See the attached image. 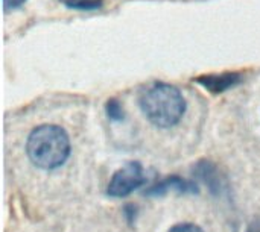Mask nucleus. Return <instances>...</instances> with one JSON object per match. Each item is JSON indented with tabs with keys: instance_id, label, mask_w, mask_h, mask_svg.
I'll return each instance as SVG.
<instances>
[{
	"instance_id": "7",
	"label": "nucleus",
	"mask_w": 260,
	"mask_h": 232,
	"mask_svg": "<svg viewBox=\"0 0 260 232\" xmlns=\"http://www.w3.org/2000/svg\"><path fill=\"white\" fill-rule=\"evenodd\" d=\"M67 8L70 9H79V11H96L101 9L104 5V0H61Z\"/></svg>"
},
{
	"instance_id": "5",
	"label": "nucleus",
	"mask_w": 260,
	"mask_h": 232,
	"mask_svg": "<svg viewBox=\"0 0 260 232\" xmlns=\"http://www.w3.org/2000/svg\"><path fill=\"white\" fill-rule=\"evenodd\" d=\"M168 193H177V195H195L198 193V184L190 179H183L180 176H168L154 184L151 188L146 190V196L158 198L165 196Z\"/></svg>"
},
{
	"instance_id": "6",
	"label": "nucleus",
	"mask_w": 260,
	"mask_h": 232,
	"mask_svg": "<svg viewBox=\"0 0 260 232\" xmlns=\"http://www.w3.org/2000/svg\"><path fill=\"white\" fill-rule=\"evenodd\" d=\"M193 176L195 179L203 181L213 195H219V191L222 190V179L219 176V172L216 166L207 160H201L200 163H197L193 169Z\"/></svg>"
},
{
	"instance_id": "3",
	"label": "nucleus",
	"mask_w": 260,
	"mask_h": 232,
	"mask_svg": "<svg viewBox=\"0 0 260 232\" xmlns=\"http://www.w3.org/2000/svg\"><path fill=\"white\" fill-rule=\"evenodd\" d=\"M145 182L146 176L143 173L142 164L137 161H129L114 172L108 182L107 195L111 198H126L133 191L139 190Z\"/></svg>"
},
{
	"instance_id": "11",
	"label": "nucleus",
	"mask_w": 260,
	"mask_h": 232,
	"mask_svg": "<svg viewBox=\"0 0 260 232\" xmlns=\"http://www.w3.org/2000/svg\"><path fill=\"white\" fill-rule=\"evenodd\" d=\"M250 232H260V226H257V228H250Z\"/></svg>"
},
{
	"instance_id": "2",
	"label": "nucleus",
	"mask_w": 260,
	"mask_h": 232,
	"mask_svg": "<svg viewBox=\"0 0 260 232\" xmlns=\"http://www.w3.org/2000/svg\"><path fill=\"white\" fill-rule=\"evenodd\" d=\"M70 138L56 125H40L32 129L26 141L29 161L43 170H55L66 164L70 157Z\"/></svg>"
},
{
	"instance_id": "4",
	"label": "nucleus",
	"mask_w": 260,
	"mask_h": 232,
	"mask_svg": "<svg viewBox=\"0 0 260 232\" xmlns=\"http://www.w3.org/2000/svg\"><path fill=\"white\" fill-rule=\"evenodd\" d=\"M198 85L204 90L210 91L212 94H222L230 88H235L242 82V74L238 71H224V73H212L203 74L193 79Z\"/></svg>"
},
{
	"instance_id": "10",
	"label": "nucleus",
	"mask_w": 260,
	"mask_h": 232,
	"mask_svg": "<svg viewBox=\"0 0 260 232\" xmlns=\"http://www.w3.org/2000/svg\"><path fill=\"white\" fill-rule=\"evenodd\" d=\"M24 2L26 0H3V9H5V12H9L12 9L20 8Z\"/></svg>"
},
{
	"instance_id": "8",
	"label": "nucleus",
	"mask_w": 260,
	"mask_h": 232,
	"mask_svg": "<svg viewBox=\"0 0 260 232\" xmlns=\"http://www.w3.org/2000/svg\"><path fill=\"white\" fill-rule=\"evenodd\" d=\"M105 112H107V117H108L111 122H122L123 117H125L122 103H120L117 99H114V97L110 99V100L105 103Z\"/></svg>"
},
{
	"instance_id": "9",
	"label": "nucleus",
	"mask_w": 260,
	"mask_h": 232,
	"mask_svg": "<svg viewBox=\"0 0 260 232\" xmlns=\"http://www.w3.org/2000/svg\"><path fill=\"white\" fill-rule=\"evenodd\" d=\"M168 232H204L198 225L193 223H178L175 226H172Z\"/></svg>"
},
{
	"instance_id": "1",
	"label": "nucleus",
	"mask_w": 260,
	"mask_h": 232,
	"mask_svg": "<svg viewBox=\"0 0 260 232\" xmlns=\"http://www.w3.org/2000/svg\"><path fill=\"white\" fill-rule=\"evenodd\" d=\"M140 109L148 122L157 128H174L186 114V99L172 84L155 82L140 96Z\"/></svg>"
}]
</instances>
